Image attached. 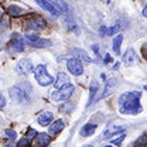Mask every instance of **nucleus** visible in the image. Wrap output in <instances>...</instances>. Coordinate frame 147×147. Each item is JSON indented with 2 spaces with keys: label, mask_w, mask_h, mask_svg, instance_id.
Listing matches in <instances>:
<instances>
[{
  "label": "nucleus",
  "mask_w": 147,
  "mask_h": 147,
  "mask_svg": "<svg viewBox=\"0 0 147 147\" xmlns=\"http://www.w3.org/2000/svg\"><path fill=\"white\" fill-rule=\"evenodd\" d=\"M140 92H126L119 96V110L123 115H137L142 112Z\"/></svg>",
  "instance_id": "obj_1"
},
{
  "label": "nucleus",
  "mask_w": 147,
  "mask_h": 147,
  "mask_svg": "<svg viewBox=\"0 0 147 147\" xmlns=\"http://www.w3.org/2000/svg\"><path fill=\"white\" fill-rule=\"evenodd\" d=\"M34 76H36L37 82L41 85V86H48V85H51L53 82H54V78L48 74L47 71V67L45 65H37L36 68H34Z\"/></svg>",
  "instance_id": "obj_2"
},
{
  "label": "nucleus",
  "mask_w": 147,
  "mask_h": 147,
  "mask_svg": "<svg viewBox=\"0 0 147 147\" xmlns=\"http://www.w3.org/2000/svg\"><path fill=\"white\" fill-rule=\"evenodd\" d=\"M74 93V86L69 84L61 89H55L53 93H51V99L55 100V102H59V100H67L71 95Z\"/></svg>",
  "instance_id": "obj_3"
},
{
  "label": "nucleus",
  "mask_w": 147,
  "mask_h": 147,
  "mask_svg": "<svg viewBox=\"0 0 147 147\" xmlns=\"http://www.w3.org/2000/svg\"><path fill=\"white\" fill-rule=\"evenodd\" d=\"M26 41L31 45V47H36V48H45V47H50L51 45V41L47 40V38H40L38 36H33V34H27L26 36Z\"/></svg>",
  "instance_id": "obj_4"
},
{
  "label": "nucleus",
  "mask_w": 147,
  "mask_h": 147,
  "mask_svg": "<svg viewBox=\"0 0 147 147\" xmlns=\"http://www.w3.org/2000/svg\"><path fill=\"white\" fill-rule=\"evenodd\" d=\"M16 71L18 74H21V75H28V74L34 72V65H33V62L28 58H23V59H20L17 62Z\"/></svg>",
  "instance_id": "obj_5"
},
{
  "label": "nucleus",
  "mask_w": 147,
  "mask_h": 147,
  "mask_svg": "<svg viewBox=\"0 0 147 147\" xmlns=\"http://www.w3.org/2000/svg\"><path fill=\"white\" fill-rule=\"evenodd\" d=\"M9 95H10V98L14 102H28V99H30V96L27 95V92L24 91V89H21V88H18V86L10 88Z\"/></svg>",
  "instance_id": "obj_6"
},
{
  "label": "nucleus",
  "mask_w": 147,
  "mask_h": 147,
  "mask_svg": "<svg viewBox=\"0 0 147 147\" xmlns=\"http://www.w3.org/2000/svg\"><path fill=\"white\" fill-rule=\"evenodd\" d=\"M67 67H68V71L72 74V75H75V76H79V75H82V72H84V65H82V62L78 58L68 59L67 61Z\"/></svg>",
  "instance_id": "obj_7"
},
{
  "label": "nucleus",
  "mask_w": 147,
  "mask_h": 147,
  "mask_svg": "<svg viewBox=\"0 0 147 147\" xmlns=\"http://www.w3.org/2000/svg\"><path fill=\"white\" fill-rule=\"evenodd\" d=\"M10 50L13 53H21L24 51V41H23V37L14 33L11 36V40H10Z\"/></svg>",
  "instance_id": "obj_8"
},
{
  "label": "nucleus",
  "mask_w": 147,
  "mask_h": 147,
  "mask_svg": "<svg viewBox=\"0 0 147 147\" xmlns=\"http://www.w3.org/2000/svg\"><path fill=\"white\" fill-rule=\"evenodd\" d=\"M27 27L30 28V30H42L44 27H45V20L41 17H33L31 20H28L27 21Z\"/></svg>",
  "instance_id": "obj_9"
},
{
  "label": "nucleus",
  "mask_w": 147,
  "mask_h": 147,
  "mask_svg": "<svg viewBox=\"0 0 147 147\" xmlns=\"http://www.w3.org/2000/svg\"><path fill=\"white\" fill-rule=\"evenodd\" d=\"M33 144L36 147H47L50 143H51V137L45 133H41V134H37L36 137L33 139Z\"/></svg>",
  "instance_id": "obj_10"
},
{
  "label": "nucleus",
  "mask_w": 147,
  "mask_h": 147,
  "mask_svg": "<svg viewBox=\"0 0 147 147\" xmlns=\"http://www.w3.org/2000/svg\"><path fill=\"white\" fill-rule=\"evenodd\" d=\"M69 85V78L65 72H59L57 75V79H55V89H61L64 86Z\"/></svg>",
  "instance_id": "obj_11"
},
{
  "label": "nucleus",
  "mask_w": 147,
  "mask_h": 147,
  "mask_svg": "<svg viewBox=\"0 0 147 147\" xmlns=\"http://www.w3.org/2000/svg\"><path fill=\"white\" fill-rule=\"evenodd\" d=\"M37 4H38L40 7H42L44 10L50 11L51 14H54V16H59V11L55 9L54 4H53L51 1H42V0H37Z\"/></svg>",
  "instance_id": "obj_12"
},
{
  "label": "nucleus",
  "mask_w": 147,
  "mask_h": 147,
  "mask_svg": "<svg viewBox=\"0 0 147 147\" xmlns=\"http://www.w3.org/2000/svg\"><path fill=\"white\" fill-rule=\"evenodd\" d=\"M38 125L40 126H48L51 122H53V113L51 112H44L38 116Z\"/></svg>",
  "instance_id": "obj_13"
},
{
  "label": "nucleus",
  "mask_w": 147,
  "mask_h": 147,
  "mask_svg": "<svg viewBox=\"0 0 147 147\" xmlns=\"http://www.w3.org/2000/svg\"><path fill=\"white\" fill-rule=\"evenodd\" d=\"M99 92V85H98V82L96 81H92L91 82V88H89V99H88V103H86V108L88 106H91L92 103H93V100H95V95Z\"/></svg>",
  "instance_id": "obj_14"
},
{
  "label": "nucleus",
  "mask_w": 147,
  "mask_h": 147,
  "mask_svg": "<svg viewBox=\"0 0 147 147\" xmlns=\"http://www.w3.org/2000/svg\"><path fill=\"white\" fill-rule=\"evenodd\" d=\"M64 127H65V122L62 119H58V120H55L53 125H50V133L51 134H58Z\"/></svg>",
  "instance_id": "obj_15"
},
{
  "label": "nucleus",
  "mask_w": 147,
  "mask_h": 147,
  "mask_svg": "<svg viewBox=\"0 0 147 147\" xmlns=\"http://www.w3.org/2000/svg\"><path fill=\"white\" fill-rule=\"evenodd\" d=\"M116 86V79L115 78H109V79H106V86H105V89H103V93L100 95V98H106L108 95H110L112 92H113V88Z\"/></svg>",
  "instance_id": "obj_16"
},
{
  "label": "nucleus",
  "mask_w": 147,
  "mask_h": 147,
  "mask_svg": "<svg viewBox=\"0 0 147 147\" xmlns=\"http://www.w3.org/2000/svg\"><path fill=\"white\" fill-rule=\"evenodd\" d=\"M95 130H96V125L86 123V125H84V127L81 129V136L82 137H89V136H92L95 133Z\"/></svg>",
  "instance_id": "obj_17"
},
{
  "label": "nucleus",
  "mask_w": 147,
  "mask_h": 147,
  "mask_svg": "<svg viewBox=\"0 0 147 147\" xmlns=\"http://www.w3.org/2000/svg\"><path fill=\"white\" fill-rule=\"evenodd\" d=\"M136 61V54H134V50L133 48H129L126 51V54L123 55V62L126 65H133Z\"/></svg>",
  "instance_id": "obj_18"
},
{
  "label": "nucleus",
  "mask_w": 147,
  "mask_h": 147,
  "mask_svg": "<svg viewBox=\"0 0 147 147\" xmlns=\"http://www.w3.org/2000/svg\"><path fill=\"white\" fill-rule=\"evenodd\" d=\"M122 41H123V36H122V34H117L116 37H113V44H112V47H113V51H115V54L116 55L120 54V45H122Z\"/></svg>",
  "instance_id": "obj_19"
},
{
  "label": "nucleus",
  "mask_w": 147,
  "mask_h": 147,
  "mask_svg": "<svg viewBox=\"0 0 147 147\" xmlns=\"http://www.w3.org/2000/svg\"><path fill=\"white\" fill-rule=\"evenodd\" d=\"M72 53L76 55V57H79V58H78L79 61H81V59H84V61H86V62H92V61H93L92 58H89V55L86 54L84 50H81V48H74Z\"/></svg>",
  "instance_id": "obj_20"
},
{
  "label": "nucleus",
  "mask_w": 147,
  "mask_h": 147,
  "mask_svg": "<svg viewBox=\"0 0 147 147\" xmlns=\"http://www.w3.org/2000/svg\"><path fill=\"white\" fill-rule=\"evenodd\" d=\"M7 13H9L11 17H18V16H21V14H23V9H21V7H18V6L11 4V6H9V7H7Z\"/></svg>",
  "instance_id": "obj_21"
},
{
  "label": "nucleus",
  "mask_w": 147,
  "mask_h": 147,
  "mask_svg": "<svg viewBox=\"0 0 147 147\" xmlns=\"http://www.w3.org/2000/svg\"><path fill=\"white\" fill-rule=\"evenodd\" d=\"M116 133H125V129L123 127H112L109 130H106L103 133V139H112V136H115Z\"/></svg>",
  "instance_id": "obj_22"
},
{
  "label": "nucleus",
  "mask_w": 147,
  "mask_h": 147,
  "mask_svg": "<svg viewBox=\"0 0 147 147\" xmlns=\"http://www.w3.org/2000/svg\"><path fill=\"white\" fill-rule=\"evenodd\" d=\"M53 4H54V7L59 11V14H62V13H67L68 11V6H67V3H64V1H59V0H57V1H51Z\"/></svg>",
  "instance_id": "obj_23"
},
{
  "label": "nucleus",
  "mask_w": 147,
  "mask_h": 147,
  "mask_svg": "<svg viewBox=\"0 0 147 147\" xmlns=\"http://www.w3.org/2000/svg\"><path fill=\"white\" fill-rule=\"evenodd\" d=\"M134 146L136 147H146L147 146V137L144 136V134H143V136H140V139H139V140H136Z\"/></svg>",
  "instance_id": "obj_24"
},
{
  "label": "nucleus",
  "mask_w": 147,
  "mask_h": 147,
  "mask_svg": "<svg viewBox=\"0 0 147 147\" xmlns=\"http://www.w3.org/2000/svg\"><path fill=\"white\" fill-rule=\"evenodd\" d=\"M125 136H126L125 133H120L117 139H112V143H113L115 146H120V144H122V142L125 140Z\"/></svg>",
  "instance_id": "obj_25"
},
{
  "label": "nucleus",
  "mask_w": 147,
  "mask_h": 147,
  "mask_svg": "<svg viewBox=\"0 0 147 147\" xmlns=\"http://www.w3.org/2000/svg\"><path fill=\"white\" fill-rule=\"evenodd\" d=\"M6 134H7V137L13 142V140H16V136H17V133L14 131V130H11V129H7L6 130Z\"/></svg>",
  "instance_id": "obj_26"
},
{
  "label": "nucleus",
  "mask_w": 147,
  "mask_h": 147,
  "mask_svg": "<svg viewBox=\"0 0 147 147\" xmlns=\"http://www.w3.org/2000/svg\"><path fill=\"white\" fill-rule=\"evenodd\" d=\"M36 134H37V131L34 130V129H28V131H27V137H26V139L30 142V140H33V139H34V136H36Z\"/></svg>",
  "instance_id": "obj_27"
},
{
  "label": "nucleus",
  "mask_w": 147,
  "mask_h": 147,
  "mask_svg": "<svg viewBox=\"0 0 147 147\" xmlns=\"http://www.w3.org/2000/svg\"><path fill=\"white\" fill-rule=\"evenodd\" d=\"M16 147H28V140L26 139V137H23V139H20L17 143V146Z\"/></svg>",
  "instance_id": "obj_28"
},
{
  "label": "nucleus",
  "mask_w": 147,
  "mask_h": 147,
  "mask_svg": "<svg viewBox=\"0 0 147 147\" xmlns=\"http://www.w3.org/2000/svg\"><path fill=\"white\" fill-rule=\"evenodd\" d=\"M4 106H6V99H4V96L0 93V109L4 108Z\"/></svg>",
  "instance_id": "obj_29"
},
{
  "label": "nucleus",
  "mask_w": 147,
  "mask_h": 147,
  "mask_svg": "<svg viewBox=\"0 0 147 147\" xmlns=\"http://www.w3.org/2000/svg\"><path fill=\"white\" fill-rule=\"evenodd\" d=\"M112 59H113V58H112L109 54H106V55H105V59H103V61H105V64H109V62H112Z\"/></svg>",
  "instance_id": "obj_30"
},
{
  "label": "nucleus",
  "mask_w": 147,
  "mask_h": 147,
  "mask_svg": "<svg viewBox=\"0 0 147 147\" xmlns=\"http://www.w3.org/2000/svg\"><path fill=\"white\" fill-rule=\"evenodd\" d=\"M99 33H100V36H105V33H106V27L102 26V27L99 28Z\"/></svg>",
  "instance_id": "obj_31"
},
{
  "label": "nucleus",
  "mask_w": 147,
  "mask_h": 147,
  "mask_svg": "<svg viewBox=\"0 0 147 147\" xmlns=\"http://www.w3.org/2000/svg\"><path fill=\"white\" fill-rule=\"evenodd\" d=\"M92 50H93V53H95V54H98V53H99V48H98V45H93V47H92Z\"/></svg>",
  "instance_id": "obj_32"
},
{
  "label": "nucleus",
  "mask_w": 147,
  "mask_h": 147,
  "mask_svg": "<svg viewBox=\"0 0 147 147\" xmlns=\"http://www.w3.org/2000/svg\"><path fill=\"white\" fill-rule=\"evenodd\" d=\"M6 147H16V144H13V142H11V143H7Z\"/></svg>",
  "instance_id": "obj_33"
},
{
  "label": "nucleus",
  "mask_w": 147,
  "mask_h": 147,
  "mask_svg": "<svg viewBox=\"0 0 147 147\" xmlns=\"http://www.w3.org/2000/svg\"><path fill=\"white\" fill-rule=\"evenodd\" d=\"M100 78H102V81H106V75L105 74H100Z\"/></svg>",
  "instance_id": "obj_34"
},
{
  "label": "nucleus",
  "mask_w": 147,
  "mask_h": 147,
  "mask_svg": "<svg viewBox=\"0 0 147 147\" xmlns=\"http://www.w3.org/2000/svg\"><path fill=\"white\" fill-rule=\"evenodd\" d=\"M85 147H93V146H92V144H86V146H85Z\"/></svg>",
  "instance_id": "obj_35"
},
{
  "label": "nucleus",
  "mask_w": 147,
  "mask_h": 147,
  "mask_svg": "<svg viewBox=\"0 0 147 147\" xmlns=\"http://www.w3.org/2000/svg\"><path fill=\"white\" fill-rule=\"evenodd\" d=\"M0 20H1V11H0Z\"/></svg>",
  "instance_id": "obj_36"
},
{
  "label": "nucleus",
  "mask_w": 147,
  "mask_h": 147,
  "mask_svg": "<svg viewBox=\"0 0 147 147\" xmlns=\"http://www.w3.org/2000/svg\"><path fill=\"white\" fill-rule=\"evenodd\" d=\"M105 147H112V146H105Z\"/></svg>",
  "instance_id": "obj_37"
}]
</instances>
